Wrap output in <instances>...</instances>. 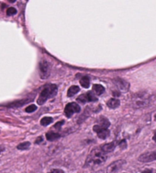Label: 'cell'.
<instances>
[{"mask_svg":"<svg viewBox=\"0 0 156 173\" xmlns=\"http://www.w3.org/2000/svg\"><path fill=\"white\" fill-rule=\"evenodd\" d=\"M125 164V161L124 160H117L114 162H112L107 169V172L108 173H116L119 170V169H121L122 166Z\"/></svg>","mask_w":156,"mask_h":173,"instance_id":"10","label":"cell"},{"mask_svg":"<svg viewBox=\"0 0 156 173\" xmlns=\"http://www.w3.org/2000/svg\"><path fill=\"white\" fill-rule=\"evenodd\" d=\"M3 150H4V148L0 147V153H1V152H2V151H3Z\"/></svg>","mask_w":156,"mask_h":173,"instance_id":"30","label":"cell"},{"mask_svg":"<svg viewBox=\"0 0 156 173\" xmlns=\"http://www.w3.org/2000/svg\"><path fill=\"white\" fill-rule=\"evenodd\" d=\"M155 120H156V114L155 115Z\"/></svg>","mask_w":156,"mask_h":173,"instance_id":"31","label":"cell"},{"mask_svg":"<svg viewBox=\"0 0 156 173\" xmlns=\"http://www.w3.org/2000/svg\"><path fill=\"white\" fill-rule=\"evenodd\" d=\"M107 158H108L107 153L103 151L100 146L95 148L87 158L84 167L93 168L95 166H98L105 162Z\"/></svg>","mask_w":156,"mask_h":173,"instance_id":"1","label":"cell"},{"mask_svg":"<svg viewBox=\"0 0 156 173\" xmlns=\"http://www.w3.org/2000/svg\"><path fill=\"white\" fill-rule=\"evenodd\" d=\"M57 86L56 84H50L46 85L40 93V96L37 99V103L39 105L44 104L47 100L55 97L57 93Z\"/></svg>","mask_w":156,"mask_h":173,"instance_id":"2","label":"cell"},{"mask_svg":"<svg viewBox=\"0 0 156 173\" xmlns=\"http://www.w3.org/2000/svg\"><path fill=\"white\" fill-rule=\"evenodd\" d=\"M93 91L95 92L96 95H101L105 91V88L104 86L100 84H94L93 85Z\"/></svg>","mask_w":156,"mask_h":173,"instance_id":"14","label":"cell"},{"mask_svg":"<svg viewBox=\"0 0 156 173\" xmlns=\"http://www.w3.org/2000/svg\"><path fill=\"white\" fill-rule=\"evenodd\" d=\"M98 124L103 127H105V128H108V127H110V122L106 117H99L98 120Z\"/></svg>","mask_w":156,"mask_h":173,"instance_id":"16","label":"cell"},{"mask_svg":"<svg viewBox=\"0 0 156 173\" xmlns=\"http://www.w3.org/2000/svg\"><path fill=\"white\" fill-rule=\"evenodd\" d=\"M126 146H127V144L125 140H123L122 141H120V142H119V146H120V147L123 148V149H125V148L126 147Z\"/></svg>","mask_w":156,"mask_h":173,"instance_id":"25","label":"cell"},{"mask_svg":"<svg viewBox=\"0 0 156 173\" xmlns=\"http://www.w3.org/2000/svg\"><path fill=\"white\" fill-rule=\"evenodd\" d=\"M92 173H104V171H103V170H99V171L95 172H92Z\"/></svg>","mask_w":156,"mask_h":173,"instance_id":"28","label":"cell"},{"mask_svg":"<svg viewBox=\"0 0 156 173\" xmlns=\"http://www.w3.org/2000/svg\"><path fill=\"white\" fill-rule=\"evenodd\" d=\"M43 142V138L42 136H39L38 138L37 139V140H35V143H41V142Z\"/></svg>","mask_w":156,"mask_h":173,"instance_id":"26","label":"cell"},{"mask_svg":"<svg viewBox=\"0 0 156 173\" xmlns=\"http://www.w3.org/2000/svg\"><path fill=\"white\" fill-rule=\"evenodd\" d=\"M133 107L135 108H141L145 107L149 103V97L145 93H138L133 96Z\"/></svg>","mask_w":156,"mask_h":173,"instance_id":"3","label":"cell"},{"mask_svg":"<svg viewBox=\"0 0 156 173\" xmlns=\"http://www.w3.org/2000/svg\"><path fill=\"white\" fill-rule=\"evenodd\" d=\"M81 111V107L80 106H79V104H77L76 103H68L67 105L66 106L65 109H64V112H65V115L68 118L71 117L74 113H79Z\"/></svg>","mask_w":156,"mask_h":173,"instance_id":"5","label":"cell"},{"mask_svg":"<svg viewBox=\"0 0 156 173\" xmlns=\"http://www.w3.org/2000/svg\"><path fill=\"white\" fill-rule=\"evenodd\" d=\"M142 173H152V169H145L142 172Z\"/></svg>","mask_w":156,"mask_h":173,"instance_id":"27","label":"cell"},{"mask_svg":"<svg viewBox=\"0 0 156 173\" xmlns=\"http://www.w3.org/2000/svg\"><path fill=\"white\" fill-rule=\"evenodd\" d=\"M39 70H40V75L42 79H46L49 78L51 71V67L50 63L46 60H43L39 64Z\"/></svg>","mask_w":156,"mask_h":173,"instance_id":"4","label":"cell"},{"mask_svg":"<svg viewBox=\"0 0 156 173\" xmlns=\"http://www.w3.org/2000/svg\"><path fill=\"white\" fill-rule=\"evenodd\" d=\"M123 173H126V172H123Z\"/></svg>","mask_w":156,"mask_h":173,"instance_id":"32","label":"cell"},{"mask_svg":"<svg viewBox=\"0 0 156 173\" xmlns=\"http://www.w3.org/2000/svg\"><path fill=\"white\" fill-rule=\"evenodd\" d=\"M37 109V106L32 104V105H30L28 106V107H26V108H25V111H26L27 113H33V112H34Z\"/></svg>","mask_w":156,"mask_h":173,"instance_id":"21","label":"cell"},{"mask_svg":"<svg viewBox=\"0 0 156 173\" xmlns=\"http://www.w3.org/2000/svg\"><path fill=\"white\" fill-rule=\"evenodd\" d=\"M29 101V100L24 99V100H16V101L13 102V103L8 104V107H22L24 104L27 103Z\"/></svg>","mask_w":156,"mask_h":173,"instance_id":"15","label":"cell"},{"mask_svg":"<svg viewBox=\"0 0 156 173\" xmlns=\"http://www.w3.org/2000/svg\"><path fill=\"white\" fill-rule=\"evenodd\" d=\"M6 13H7V15L9 16H14V15H15V14L17 13V9H16L15 8H14V7H10V8H8V9H7Z\"/></svg>","mask_w":156,"mask_h":173,"instance_id":"22","label":"cell"},{"mask_svg":"<svg viewBox=\"0 0 156 173\" xmlns=\"http://www.w3.org/2000/svg\"><path fill=\"white\" fill-rule=\"evenodd\" d=\"M100 147H101V149H102L104 152H105L107 154H108L113 152V151L115 150L116 143L115 142H109V143L101 145Z\"/></svg>","mask_w":156,"mask_h":173,"instance_id":"11","label":"cell"},{"mask_svg":"<svg viewBox=\"0 0 156 173\" xmlns=\"http://www.w3.org/2000/svg\"><path fill=\"white\" fill-rule=\"evenodd\" d=\"M80 84L82 87L85 88H89L90 86V79L88 76H84L80 80Z\"/></svg>","mask_w":156,"mask_h":173,"instance_id":"18","label":"cell"},{"mask_svg":"<svg viewBox=\"0 0 156 173\" xmlns=\"http://www.w3.org/2000/svg\"><path fill=\"white\" fill-rule=\"evenodd\" d=\"M60 134L58 133V132H53V131H50V132H46V140H49V141H54V140H56L57 139L60 138Z\"/></svg>","mask_w":156,"mask_h":173,"instance_id":"13","label":"cell"},{"mask_svg":"<svg viewBox=\"0 0 156 173\" xmlns=\"http://www.w3.org/2000/svg\"><path fill=\"white\" fill-rule=\"evenodd\" d=\"M77 100L82 103H89V102H95L98 100V98L95 96V93L92 91H89L87 93L82 94L77 98Z\"/></svg>","mask_w":156,"mask_h":173,"instance_id":"6","label":"cell"},{"mask_svg":"<svg viewBox=\"0 0 156 173\" xmlns=\"http://www.w3.org/2000/svg\"><path fill=\"white\" fill-rule=\"evenodd\" d=\"M114 84L121 92H126L129 90V84L126 80H123V78H116L114 79Z\"/></svg>","mask_w":156,"mask_h":173,"instance_id":"8","label":"cell"},{"mask_svg":"<svg viewBox=\"0 0 156 173\" xmlns=\"http://www.w3.org/2000/svg\"><path fill=\"white\" fill-rule=\"evenodd\" d=\"M31 146V143L29 142H24L20 143L19 145H18L17 149L19 150H27Z\"/></svg>","mask_w":156,"mask_h":173,"instance_id":"19","label":"cell"},{"mask_svg":"<svg viewBox=\"0 0 156 173\" xmlns=\"http://www.w3.org/2000/svg\"><path fill=\"white\" fill-rule=\"evenodd\" d=\"M152 139H153V140H154L155 142H156V132H155V134H154V136H153V138H152Z\"/></svg>","mask_w":156,"mask_h":173,"instance_id":"29","label":"cell"},{"mask_svg":"<svg viewBox=\"0 0 156 173\" xmlns=\"http://www.w3.org/2000/svg\"><path fill=\"white\" fill-rule=\"evenodd\" d=\"M119 104H120V101L119 100L116 99V98H111L107 102V106L108 107H110L111 109H116L119 107Z\"/></svg>","mask_w":156,"mask_h":173,"instance_id":"12","label":"cell"},{"mask_svg":"<svg viewBox=\"0 0 156 173\" xmlns=\"http://www.w3.org/2000/svg\"><path fill=\"white\" fill-rule=\"evenodd\" d=\"M48 173H64V172L63 171L62 169H52V170L49 172Z\"/></svg>","mask_w":156,"mask_h":173,"instance_id":"24","label":"cell"},{"mask_svg":"<svg viewBox=\"0 0 156 173\" xmlns=\"http://www.w3.org/2000/svg\"><path fill=\"white\" fill-rule=\"evenodd\" d=\"M53 122V118L49 117H45L44 118L41 119V124L44 127H46V126H48L49 124H50L51 122Z\"/></svg>","mask_w":156,"mask_h":173,"instance_id":"20","label":"cell"},{"mask_svg":"<svg viewBox=\"0 0 156 173\" xmlns=\"http://www.w3.org/2000/svg\"><path fill=\"white\" fill-rule=\"evenodd\" d=\"M79 90H80V88H79L78 86H72V87H70V88H69V90H68L67 96L70 97H72V96L75 95L78 92H79Z\"/></svg>","mask_w":156,"mask_h":173,"instance_id":"17","label":"cell"},{"mask_svg":"<svg viewBox=\"0 0 156 173\" xmlns=\"http://www.w3.org/2000/svg\"><path fill=\"white\" fill-rule=\"evenodd\" d=\"M138 159L141 162H150L155 161L156 160V151L142 154Z\"/></svg>","mask_w":156,"mask_h":173,"instance_id":"9","label":"cell"},{"mask_svg":"<svg viewBox=\"0 0 156 173\" xmlns=\"http://www.w3.org/2000/svg\"><path fill=\"white\" fill-rule=\"evenodd\" d=\"M93 130L98 134L99 138L102 139V140H105L110 136V130H108V128L103 127L98 124L95 125L93 127Z\"/></svg>","mask_w":156,"mask_h":173,"instance_id":"7","label":"cell"},{"mask_svg":"<svg viewBox=\"0 0 156 173\" xmlns=\"http://www.w3.org/2000/svg\"><path fill=\"white\" fill-rule=\"evenodd\" d=\"M63 123H64V120L60 121V122H56V124H55V126H54V127H55L56 129H57V130H60V127L63 126Z\"/></svg>","mask_w":156,"mask_h":173,"instance_id":"23","label":"cell"}]
</instances>
